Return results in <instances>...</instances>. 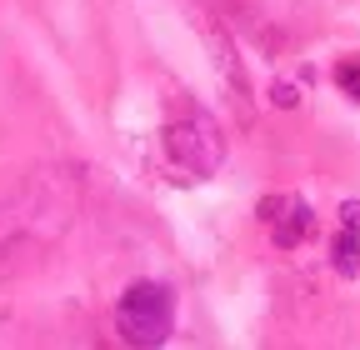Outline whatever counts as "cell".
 Wrapping results in <instances>:
<instances>
[{"instance_id": "6da1fadb", "label": "cell", "mask_w": 360, "mask_h": 350, "mask_svg": "<svg viewBox=\"0 0 360 350\" xmlns=\"http://www.w3.org/2000/svg\"><path fill=\"white\" fill-rule=\"evenodd\" d=\"M115 330L135 350H160L175 330V295L155 280H135L115 305Z\"/></svg>"}, {"instance_id": "7a4b0ae2", "label": "cell", "mask_w": 360, "mask_h": 350, "mask_svg": "<svg viewBox=\"0 0 360 350\" xmlns=\"http://www.w3.org/2000/svg\"><path fill=\"white\" fill-rule=\"evenodd\" d=\"M165 155L175 170H186V181H205L225 165V141L210 115H180L165 125Z\"/></svg>"}, {"instance_id": "3957f363", "label": "cell", "mask_w": 360, "mask_h": 350, "mask_svg": "<svg viewBox=\"0 0 360 350\" xmlns=\"http://www.w3.org/2000/svg\"><path fill=\"white\" fill-rule=\"evenodd\" d=\"M260 221L270 226V240H276L281 250H295V245L315 231L310 205L295 200V195H265V200H260Z\"/></svg>"}, {"instance_id": "277c9868", "label": "cell", "mask_w": 360, "mask_h": 350, "mask_svg": "<svg viewBox=\"0 0 360 350\" xmlns=\"http://www.w3.org/2000/svg\"><path fill=\"white\" fill-rule=\"evenodd\" d=\"M330 266L350 280V276H360V235L355 231H340L335 235V245H330Z\"/></svg>"}, {"instance_id": "5b68a950", "label": "cell", "mask_w": 360, "mask_h": 350, "mask_svg": "<svg viewBox=\"0 0 360 350\" xmlns=\"http://www.w3.org/2000/svg\"><path fill=\"white\" fill-rule=\"evenodd\" d=\"M335 85H340V91H345L355 105H360V65H355V60H345V65L335 70Z\"/></svg>"}, {"instance_id": "8992f818", "label": "cell", "mask_w": 360, "mask_h": 350, "mask_svg": "<svg viewBox=\"0 0 360 350\" xmlns=\"http://www.w3.org/2000/svg\"><path fill=\"white\" fill-rule=\"evenodd\" d=\"M340 231H355L360 235V200H345L340 205Z\"/></svg>"}, {"instance_id": "52a82bcc", "label": "cell", "mask_w": 360, "mask_h": 350, "mask_svg": "<svg viewBox=\"0 0 360 350\" xmlns=\"http://www.w3.org/2000/svg\"><path fill=\"white\" fill-rule=\"evenodd\" d=\"M295 101H300V96H295V85H285V80H281V85H276V105H281V110H290Z\"/></svg>"}]
</instances>
